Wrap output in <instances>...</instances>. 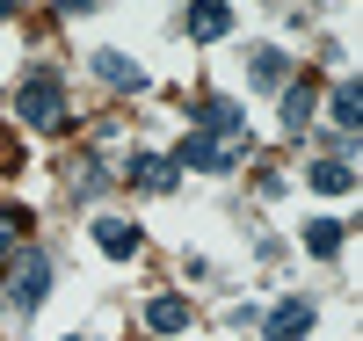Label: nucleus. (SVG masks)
I'll list each match as a JSON object with an SVG mask.
<instances>
[{
    "mask_svg": "<svg viewBox=\"0 0 363 341\" xmlns=\"http://www.w3.org/2000/svg\"><path fill=\"white\" fill-rule=\"evenodd\" d=\"M44 291H51V255L15 247V255H8V305H15V313H37Z\"/></svg>",
    "mask_w": 363,
    "mask_h": 341,
    "instance_id": "2",
    "label": "nucleus"
},
{
    "mask_svg": "<svg viewBox=\"0 0 363 341\" xmlns=\"http://www.w3.org/2000/svg\"><path fill=\"white\" fill-rule=\"evenodd\" d=\"M240 152H247V145H225V138H203V131H196V138H182V145H174V160H167V167H203V174H225Z\"/></svg>",
    "mask_w": 363,
    "mask_h": 341,
    "instance_id": "3",
    "label": "nucleus"
},
{
    "mask_svg": "<svg viewBox=\"0 0 363 341\" xmlns=\"http://www.w3.org/2000/svg\"><path fill=\"white\" fill-rule=\"evenodd\" d=\"M313 109H320V87L313 80H284V138H306Z\"/></svg>",
    "mask_w": 363,
    "mask_h": 341,
    "instance_id": "6",
    "label": "nucleus"
},
{
    "mask_svg": "<svg viewBox=\"0 0 363 341\" xmlns=\"http://www.w3.org/2000/svg\"><path fill=\"white\" fill-rule=\"evenodd\" d=\"M15 8H22V0H0V15H15Z\"/></svg>",
    "mask_w": 363,
    "mask_h": 341,
    "instance_id": "18",
    "label": "nucleus"
},
{
    "mask_svg": "<svg viewBox=\"0 0 363 341\" xmlns=\"http://www.w3.org/2000/svg\"><path fill=\"white\" fill-rule=\"evenodd\" d=\"M196 123H203V138H225V145H247V116H240L225 95H203L196 109H189Z\"/></svg>",
    "mask_w": 363,
    "mask_h": 341,
    "instance_id": "4",
    "label": "nucleus"
},
{
    "mask_svg": "<svg viewBox=\"0 0 363 341\" xmlns=\"http://www.w3.org/2000/svg\"><path fill=\"white\" fill-rule=\"evenodd\" d=\"M306 181H313L320 196H349V189H356V167H349V160H313Z\"/></svg>",
    "mask_w": 363,
    "mask_h": 341,
    "instance_id": "10",
    "label": "nucleus"
},
{
    "mask_svg": "<svg viewBox=\"0 0 363 341\" xmlns=\"http://www.w3.org/2000/svg\"><path fill=\"white\" fill-rule=\"evenodd\" d=\"M95 247H102V255H116V262H131L138 247H145V233H138L131 218H95Z\"/></svg>",
    "mask_w": 363,
    "mask_h": 341,
    "instance_id": "7",
    "label": "nucleus"
},
{
    "mask_svg": "<svg viewBox=\"0 0 363 341\" xmlns=\"http://www.w3.org/2000/svg\"><path fill=\"white\" fill-rule=\"evenodd\" d=\"M327 116H335L342 131H356V123H363V87H356V80H342L335 95H327Z\"/></svg>",
    "mask_w": 363,
    "mask_h": 341,
    "instance_id": "15",
    "label": "nucleus"
},
{
    "mask_svg": "<svg viewBox=\"0 0 363 341\" xmlns=\"http://www.w3.org/2000/svg\"><path fill=\"white\" fill-rule=\"evenodd\" d=\"M342 218H306V255H320V262H335L342 255Z\"/></svg>",
    "mask_w": 363,
    "mask_h": 341,
    "instance_id": "12",
    "label": "nucleus"
},
{
    "mask_svg": "<svg viewBox=\"0 0 363 341\" xmlns=\"http://www.w3.org/2000/svg\"><path fill=\"white\" fill-rule=\"evenodd\" d=\"M145 327H153V334H182V327H189V298H153V305H145Z\"/></svg>",
    "mask_w": 363,
    "mask_h": 341,
    "instance_id": "13",
    "label": "nucleus"
},
{
    "mask_svg": "<svg viewBox=\"0 0 363 341\" xmlns=\"http://www.w3.org/2000/svg\"><path fill=\"white\" fill-rule=\"evenodd\" d=\"M247 80H255V87H284V80H291V58H284V51H269V44H262V51L247 58Z\"/></svg>",
    "mask_w": 363,
    "mask_h": 341,
    "instance_id": "14",
    "label": "nucleus"
},
{
    "mask_svg": "<svg viewBox=\"0 0 363 341\" xmlns=\"http://www.w3.org/2000/svg\"><path fill=\"white\" fill-rule=\"evenodd\" d=\"M225 29H233V8H225V0H196V8H189V37H196V44H218Z\"/></svg>",
    "mask_w": 363,
    "mask_h": 341,
    "instance_id": "8",
    "label": "nucleus"
},
{
    "mask_svg": "<svg viewBox=\"0 0 363 341\" xmlns=\"http://www.w3.org/2000/svg\"><path fill=\"white\" fill-rule=\"evenodd\" d=\"M124 174L138 181L145 196H167V189H174V167L160 160V152H131V167H124Z\"/></svg>",
    "mask_w": 363,
    "mask_h": 341,
    "instance_id": "9",
    "label": "nucleus"
},
{
    "mask_svg": "<svg viewBox=\"0 0 363 341\" xmlns=\"http://www.w3.org/2000/svg\"><path fill=\"white\" fill-rule=\"evenodd\" d=\"M51 8H58V15H87V8H95V0H51Z\"/></svg>",
    "mask_w": 363,
    "mask_h": 341,
    "instance_id": "17",
    "label": "nucleus"
},
{
    "mask_svg": "<svg viewBox=\"0 0 363 341\" xmlns=\"http://www.w3.org/2000/svg\"><path fill=\"white\" fill-rule=\"evenodd\" d=\"M95 73H102L109 87H124V95H138V87H145V73L131 66V58H124V51H95Z\"/></svg>",
    "mask_w": 363,
    "mask_h": 341,
    "instance_id": "11",
    "label": "nucleus"
},
{
    "mask_svg": "<svg viewBox=\"0 0 363 341\" xmlns=\"http://www.w3.org/2000/svg\"><path fill=\"white\" fill-rule=\"evenodd\" d=\"M22 240H29V211L22 203H0V262H8Z\"/></svg>",
    "mask_w": 363,
    "mask_h": 341,
    "instance_id": "16",
    "label": "nucleus"
},
{
    "mask_svg": "<svg viewBox=\"0 0 363 341\" xmlns=\"http://www.w3.org/2000/svg\"><path fill=\"white\" fill-rule=\"evenodd\" d=\"M262 334H269V341H306V334H313V298H284L277 313L262 320Z\"/></svg>",
    "mask_w": 363,
    "mask_h": 341,
    "instance_id": "5",
    "label": "nucleus"
},
{
    "mask_svg": "<svg viewBox=\"0 0 363 341\" xmlns=\"http://www.w3.org/2000/svg\"><path fill=\"white\" fill-rule=\"evenodd\" d=\"M8 109L29 123V131H66V80H58V73H29Z\"/></svg>",
    "mask_w": 363,
    "mask_h": 341,
    "instance_id": "1",
    "label": "nucleus"
}]
</instances>
